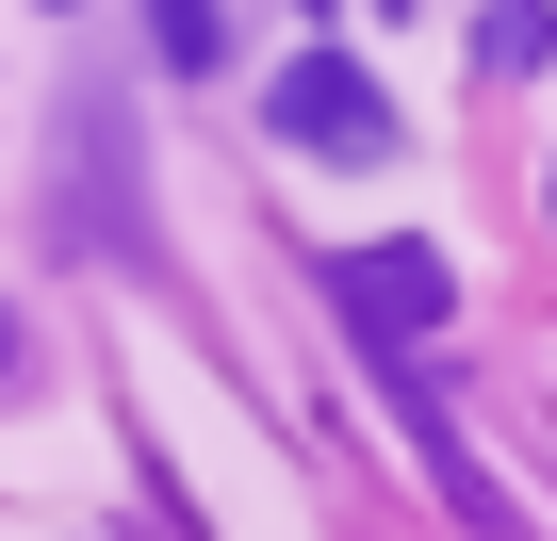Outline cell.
I'll list each match as a JSON object with an SVG mask.
<instances>
[{"mask_svg": "<svg viewBox=\"0 0 557 541\" xmlns=\"http://www.w3.org/2000/svg\"><path fill=\"white\" fill-rule=\"evenodd\" d=\"M262 132L312 148V164H394V99H377L345 50H296V66H278V83H262Z\"/></svg>", "mask_w": 557, "mask_h": 541, "instance_id": "1", "label": "cell"}, {"mask_svg": "<svg viewBox=\"0 0 557 541\" xmlns=\"http://www.w3.org/2000/svg\"><path fill=\"white\" fill-rule=\"evenodd\" d=\"M329 296H345V329H361V345H426V329L459 312L443 246H410V230H394V246H345V262H329Z\"/></svg>", "mask_w": 557, "mask_h": 541, "instance_id": "2", "label": "cell"}, {"mask_svg": "<svg viewBox=\"0 0 557 541\" xmlns=\"http://www.w3.org/2000/svg\"><path fill=\"white\" fill-rule=\"evenodd\" d=\"M541 50H557V17H541V0H475V66H492V83H524Z\"/></svg>", "mask_w": 557, "mask_h": 541, "instance_id": "3", "label": "cell"}, {"mask_svg": "<svg viewBox=\"0 0 557 541\" xmlns=\"http://www.w3.org/2000/svg\"><path fill=\"white\" fill-rule=\"evenodd\" d=\"M148 34H164V66H181V83H213V66H230V17H213V0H148Z\"/></svg>", "mask_w": 557, "mask_h": 541, "instance_id": "4", "label": "cell"}, {"mask_svg": "<svg viewBox=\"0 0 557 541\" xmlns=\"http://www.w3.org/2000/svg\"><path fill=\"white\" fill-rule=\"evenodd\" d=\"M0 378H17V312H0Z\"/></svg>", "mask_w": 557, "mask_h": 541, "instance_id": "5", "label": "cell"}, {"mask_svg": "<svg viewBox=\"0 0 557 541\" xmlns=\"http://www.w3.org/2000/svg\"><path fill=\"white\" fill-rule=\"evenodd\" d=\"M541 213H557V181H541Z\"/></svg>", "mask_w": 557, "mask_h": 541, "instance_id": "6", "label": "cell"}]
</instances>
